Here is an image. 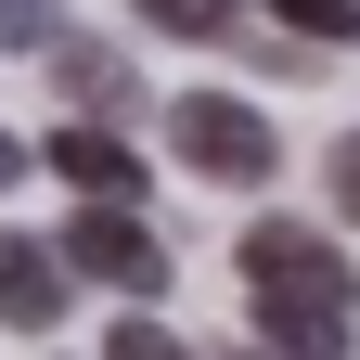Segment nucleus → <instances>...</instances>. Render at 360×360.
I'll return each mask as SVG.
<instances>
[{"mask_svg":"<svg viewBox=\"0 0 360 360\" xmlns=\"http://www.w3.org/2000/svg\"><path fill=\"white\" fill-rule=\"evenodd\" d=\"M116 360H180V347H167L155 322H116Z\"/></svg>","mask_w":360,"mask_h":360,"instance_id":"9b49d317","label":"nucleus"},{"mask_svg":"<svg viewBox=\"0 0 360 360\" xmlns=\"http://www.w3.org/2000/svg\"><path fill=\"white\" fill-rule=\"evenodd\" d=\"M52 77H65V103H129V65L90 39H52Z\"/></svg>","mask_w":360,"mask_h":360,"instance_id":"423d86ee","label":"nucleus"},{"mask_svg":"<svg viewBox=\"0 0 360 360\" xmlns=\"http://www.w3.org/2000/svg\"><path fill=\"white\" fill-rule=\"evenodd\" d=\"M52 167L77 180L90 206H142V155H129V142H116L103 116H77V129H52Z\"/></svg>","mask_w":360,"mask_h":360,"instance_id":"20e7f679","label":"nucleus"},{"mask_svg":"<svg viewBox=\"0 0 360 360\" xmlns=\"http://www.w3.org/2000/svg\"><path fill=\"white\" fill-rule=\"evenodd\" d=\"M245 283H257V347L270 360H347L360 335V283L309 219H257L245 232Z\"/></svg>","mask_w":360,"mask_h":360,"instance_id":"f257e3e1","label":"nucleus"},{"mask_svg":"<svg viewBox=\"0 0 360 360\" xmlns=\"http://www.w3.org/2000/svg\"><path fill=\"white\" fill-rule=\"evenodd\" d=\"M0 322H13V335L65 322V245H26V232H0Z\"/></svg>","mask_w":360,"mask_h":360,"instance_id":"39448f33","label":"nucleus"},{"mask_svg":"<svg viewBox=\"0 0 360 360\" xmlns=\"http://www.w3.org/2000/svg\"><path fill=\"white\" fill-rule=\"evenodd\" d=\"M270 26H296V39H322V52H347V39H360V0H270Z\"/></svg>","mask_w":360,"mask_h":360,"instance_id":"0eeeda50","label":"nucleus"},{"mask_svg":"<svg viewBox=\"0 0 360 360\" xmlns=\"http://www.w3.org/2000/svg\"><path fill=\"white\" fill-rule=\"evenodd\" d=\"M65 270H90V283H116V296H155L167 283V245L142 232V206H77L65 219Z\"/></svg>","mask_w":360,"mask_h":360,"instance_id":"7ed1b4c3","label":"nucleus"},{"mask_svg":"<svg viewBox=\"0 0 360 360\" xmlns=\"http://www.w3.org/2000/svg\"><path fill=\"white\" fill-rule=\"evenodd\" d=\"M129 13L167 26V39H219V26H232V0H129Z\"/></svg>","mask_w":360,"mask_h":360,"instance_id":"1a4fd4ad","label":"nucleus"},{"mask_svg":"<svg viewBox=\"0 0 360 360\" xmlns=\"http://www.w3.org/2000/svg\"><path fill=\"white\" fill-rule=\"evenodd\" d=\"M167 155L193 180H270L283 167V129H270L257 103H232V90H180L167 103Z\"/></svg>","mask_w":360,"mask_h":360,"instance_id":"f03ea898","label":"nucleus"},{"mask_svg":"<svg viewBox=\"0 0 360 360\" xmlns=\"http://www.w3.org/2000/svg\"><path fill=\"white\" fill-rule=\"evenodd\" d=\"M65 39V0H0V52H52Z\"/></svg>","mask_w":360,"mask_h":360,"instance_id":"6e6552de","label":"nucleus"},{"mask_svg":"<svg viewBox=\"0 0 360 360\" xmlns=\"http://www.w3.org/2000/svg\"><path fill=\"white\" fill-rule=\"evenodd\" d=\"M13 180H26V155H13V129H0V193H13Z\"/></svg>","mask_w":360,"mask_h":360,"instance_id":"f8f14e48","label":"nucleus"},{"mask_svg":"<svg viewBox=\"0 0 360 360\" xmlns=\"http://www.w3.org/2000/svg\"><path fill=\"white\" fill-rule=\"evenodd\" d=\"M322 180H335V219H360V129H347V142L322 155Z\"/></svg>","mask_w":360,"mask_h":360,"instance_id":"9d476101","label":"nucleus"}]
</instances>
